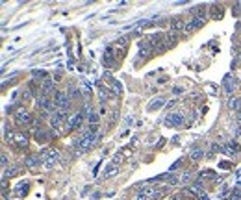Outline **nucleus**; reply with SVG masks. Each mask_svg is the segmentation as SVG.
Listing matches in <instances>:
<instances>
[{
    "mask_svg": "<svg viewBox=\"0 0 241 200\" xmlns=\"http://www.w3.org/2000/svg\"><path fill=\"white\" fill-rule=\"evenodd\" d=\"M95 141H97V134H93V132H85L80 139L76 141V150H78V152H87V150L93 146Z\"/></svg>",
    "mask_w": 241,
    "mask_h": 200,
    "instance_id": "1",
    "label": "nucleus"
},
{
    "mask_svg": "<svg viewBox=\"0 0 241 200\" xmlns=\"http://www.w3.org/2000/svg\"><path fill=\"white\" fill-rule=\"evenodd\" d=\"M6 139L9 141V145H13L17 148H24L28 145V137L24 134H9V135H6Z\"/></svg>",
    "mask_w": 241,
    "mask_h": 200,
    "instance_id": "2",
    "label": "nucleus"
},
{
    "mask_svg": "<svg viewBox=\"0 0 241 200\" xmlns=\"http://www.w3.org/2000/svg\"><path fill=\"white\" fill-rule=\"evenodd\" d=\"M13 119H15V122H17V124H20V126H26V124H30L32 117H30V113H28L24 108H19V109L15 111Z\"/></svg>",
    "mask_w": 241,
    "mask_h": 200,
    "instance_id": "3",
    "label": "nucleus"
},
{
    "mask_svg": "<svg viewBox=\"0 0 241 200\" xmlns=\"http://www.w3.org/2000/svg\"><path fill=\"white\" fill-rule=\"evenodd\" d=\"M83 120H85V113H83V111H80V113H76V115H74L72 119L69 120V124H67V130H69V132H72V130L80 128Z\"/></svg>",
    "mask_w": 241,
    "mask_h": 200,
    "instance_id": "4",
    "label": "nucleus"
},
{
    "mask_svg": "<svg viewBox=\"0 0 241 200\" xmlns=\"http://www.w3.org/2000/svg\"><path fill=\"white\" fill-rule=\"evenodd\" d=\"M184 115L182 113H169V117H167V126H174V128H180L184 126Z\"/></svg>",
    "mask_w": 241,
    "mask_h": 200,
    "instance_id": "5",
    "label": "nucleus"
},
{
    "mask_svg": "<svg viewBox=\"0 0 241 200\" xmlns=\"http://www.w3.org/2000/svg\"><path fill=\"white\" fill-rule=\"evenodd\" d=\"M43 156H45V165H46V167H52V165L58 161V158H60L58 150H45Z\"/></svg>",
    "mask_w": 241,
    "mask_h": 200,
    "instance_id": "6",
    "label": "nucleus"
},
{
    "mask_svg": "<svg viewBox=\"0 0 241 200\" xmlns=\"http://www.w3.org/2000/svg\"><path fill=\"white\" fill-rule=\"evenodd\" d=\"M65 115H67V111H56V113H52V117H50V124L54 126V128H58L63 124V120H65Z\"/></svg>",
    "mask_w": 241,
    "mask_h": 200,
    "instance_id": "7",
    "label": "nucleus"
},
{
    "mask_svg": "<svg viewBox=\"0 0 241 200\" xmlns=\"http://www.w3.org/2000/svg\"><path fill=\"white\" fill-rule=\"evenodd\" d=\"M171 32H173V34H174V32H185V22H184V19L176 17V19L171 20Z\"/></svg>",
    "mask_w": 241,
    "mask_h": 200,
    "instance_id": "8",
    "label": "nucleus"
},
{
    "mask_svg": "<svg viewBox=\"0 0 241 200\" xmlns=\"http://www.w3.org/2000/svg\"><path fill=\"white\" fill-rule=\"evenodd\" d=\"M52 89H54L52 80H45L43 82V85H41V97H48V95L52 93Z\"/></svg>",
    "mask_w": 241,
    "mask_h": 200,
    "instance_id": "9",
    "label": "nucleus"
},
{
    "mask_svg": "<svg viewBox=\"0 0 241 200\" xmlns=\"http://www.w3.org/2000/svg\"><path fill=\"white\" fill-rule=\"evenodd\" d=\"M202 156H204V150H202V148H195V150H193V152L189 154V158H191L193 161L202 160Z\"/></svg>",
    "mask_w": 241,
    "mask_h": 200,
    "instance_id": "10",
    "label": "nucleus"
},
{
    "mask_svg": "<svg viewBox=\"0 0 241 200\" xmlns=\"http://www.w3.org/2000/svg\"><path fill=\"white\" fill-rule=\"evenodd\" d=\"M224 148H226V154H238V152H239V146H238V143H228Z\"/></svg>",
    "mask_w": 241,
    "mask_h": 200,
    "instance_id": "11",
    "label": "nucleus"
},
{
    "mask_svg": "<svg viewBox=\"0 0 241 200\" xmlns=\"http://www.w3.org/2000/svg\"><path fill=\"white\" fill-rule=\"evenodd\" d=\"M210 9H212V17H213V19H221L222 17V8L221 6H219V8H217V6H212Z\"/></svg>",
    "mask_w": 241,
    "mask_h": 200,
    "instance_id": "12",
    "label": "nucleus"
},
{
    "mask_svg": "<svg viewBox=\"0 0 241 200\" xmlns=\"http://www.w3.org/2000/svg\"><path fill=\"white\" fill-rule=\"evenodd\" d=\"M163 102H165V100H163V98L152 100V102H150V106H148V109L152 111V109H156V108H161V106H163Z\"/></svg>",
    "mask_w": 241,
    "mask_h": 200,
    "instance_id": "13",
    "label": "nucleus"
},
{
    "mask_svg": "<svg viewBox=\"0 0 241 200\" xmlns=\"http://www.w3.org/2000/svg\"><path fill=\"white\" fill-rule=\"evenodd\" d=\"M87 119H89V122H91V126H97V122H99V113H95V111H91Z\"/></svg>",
    "mask_w": 241,
    "mask_h": 200,
    "instance_id": "14",
    "label": "nucleus"
},
{
    "mask_svg": "<svg viewBox=\"0 0 241 200\" xmlns=\"http://www.w3.org/2000/svg\"><path fill=\"white\" fill-rule=\"evenodd\" d=\"M34 76H37V78H45V76H46V72H45V71H34Z\"/></svg>",
    "mask_w": 241,
    "mask_h": 200,
    "instance_id": "15",
    "label": "nucleus"
},
{
    "mask_svg": "<svg viewBox=\"0 0 241 200\" xmlns=\"http://www.w3.org/2000/svg\"><path fill=\"white\" fill-rule=\"evenodd\" d=\"M2 165H4V167L8 165V156H6V154H2Z\"/></svg>",
    "mask_w": 241,
    "mask_h": 200,
    "instance_id": "16",
    "label": "nucleus"
}]
</instances>
